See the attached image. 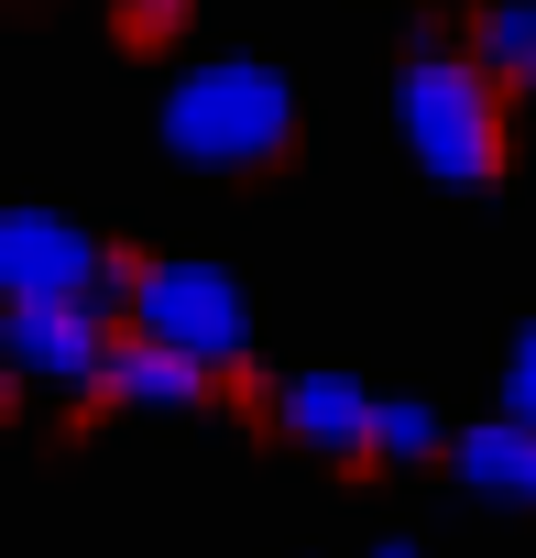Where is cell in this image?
<instances>
[{"label": "cell", "instance_id": "11", "mask_svg": "<svg viewBox=\"0 0 536 558\" xmlns=\"http://www.w3.org/2000/svg\"><path fill=\"white\" fill-rule=\"evenodd\" d=\"M503 405H514V416H536V318L514 329V362H503Z\"/></svg>", "mask_w": 536, "mask_h": 558}, {"label": "cell", "instance_id": "3", "mask_svg": "<svg viewBox=\"0 0 536 558\" xmlns=\"http://www.w3.org/2000/svg\"><path fill=\"white\" fill-rule=\"evenodd\" d=\"M110 351L121 329L99 296H12V318H0V362L45 395H110Z\"/></svg>", "mask_w": 536, "mask_h": 558}, {"label": "cell", "instance_id": "7", "mask_svg": "<svg viewBox=\"0 0 536 558\" xmlns=\"http://www.w3.org/2000/svg\"><path fill=\"white\" fill-rule=\"evenodd\" d=\"M373 405H383V395H362L351 373H296V384L275 395V427H285L296 449H318V460H362V449H373Z\"/></svg>", "mask_w": 536, "mask_h": 558}, {"label": "cell", "instance_id": "6", "mask_svg": "<svg viewBox=\"0 0 536 558\" xmlns=\"http://www.w3.org/2000/svg\"><path fill=\"white\" fill-rule=\"evenodd\" d=\"M208 384H219V362H197L186 340L121 329V351H110V405H132V416H197Z\"/></svg>", "mask_w": 536, "mask_h": 558}, {"label": "cell", "instance_id": "5", "mask_svg": "<svg viewBox=\"0 0 536 558\" xmlns=\"http://www.w3.org/2000/svg\"><path fill=\"white\" fill-rule=\"evenodd\" d=\"M132 329H154V340H186L197 362H241L252 351V307H241V286L219 263H132Z\"/></svg>", "mask_w": 536, "mask_h": 558}, {"label": "cell", "instance_id": "10", "mask_svg": "<svg viewBox=\"0 0 536 558\" xmlns=\"http://www.w3.org/2000/svg\"><path fill=\"white\" fill-rule=\"evenodd\" d=\"M373 460H405V471L438 460V416H427L416 395H383V405H373Z\"/></svg>", "mask_w": 536, "mask_h": 558}, {"label": "cell", "instance_id": "1", "mask_svg": "<svg viewBox=\"0 0 536 558\" xmlns=\"http://www.w3.org/2000/svg\"><path fill=\"white\" fill-rule=\"evenodd\" d=\"M492 66L482 56H449V45H416L405 77H394V121H405V154L438 175V186H492L503 175V110H492Z\"/></svg>", "mask_w": 536, "mask_h": 558}, {"label": "cell", "instance_id": "8", "mask_svg": "<svg viewBox=\"0 0 536 558\" xmlns=\"http://www.w3.org/2000/svg\"><path fill=\"white\" fill-rule=\"evenodd\" d=\"M449 460H460V482H471V493H492V504H525V514H536V416H514V405H503L492 427H460V449H449Z\"/></svg>", "mask_w": 536, "mask_h": 558}, {"label": "cell", "instance_id": "9", "mask_svg": "<svg viewBox=\"0 0 536 558\" xmlns=\"http://www.w3.org/2000/svg\"><path fill=\"white\" fill-rule=\"evenodd\" d=\"M471 56H482L503 88H525V99H536V0H503V12H482Z\"/></svg>", "mask_w": 536, "mask_h": 558}, {"label": "cell", "instance_id": "4", "mask_svg": "<svg viewBox=\"0 0 536 558\" xmlns=\"http://www.w3.org/2000/svg\"><path fill=\"white\" fill-rule=\"evenodd\" d=\"M0 296H99V307H132V263H110V241H88L56 208H12V219H0Z\"/></svg>", "mask_w": 536, "mask_h": 558}, {"label": "cell", "instance_id": "2", "mask_svg": "<svg viewBox=\"0 0 536 558\" xmlns=\"http://www.w3.org/2000/svg\"><path fill=\"white\" fill-rule=\"evenodd\" d=\"M296 143V88L275 66H197L165 88V154L175 165H208V175H241V165H275Z\"/></svg>", "mask_w": 536, "mask_h": 558}, {"label": "cell", "instance_id": "12", "mask_svg": "<svg viewBox=\"0 0 536 558\" xmlns=\"http://www.w3.org/2000/svg\"><path fill=\"white\" fill-rule=\"evenodd\" d=\"M121 12H132V23L154 34V23H175V12H186V0H121Z\"/></svg>", "mask_w": 536, "mask_h": 558}]
</instances>
